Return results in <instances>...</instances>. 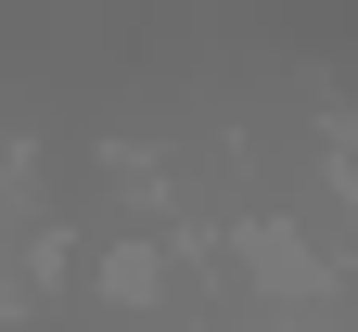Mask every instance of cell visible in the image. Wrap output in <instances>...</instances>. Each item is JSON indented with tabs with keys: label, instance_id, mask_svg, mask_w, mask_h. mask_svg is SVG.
Masks as SVG:
<instances>
[{
	"label": "cell",
	"instance_id": "7a4b0ae2",
	"mask_svg": "<svg viewBox=\"0 0 358 332\" xmlns=\"http://www.w3.org/2000/svg\"><path fill=\"white\" fill-rule=\"evenodd\" d=\"M154 294H166V256L154 243H115L103 256V307H154Z\"/></svg>",
	"mask_w": 358,
	"mask_h": 332
},
{
	"label": "cell",
	"instance_id": "6da1fadb",
	"mask_svg": "<svg viewBox=\"0 0 358 332\" xmlns=\"http://www.w3.org/2000/svg\"><path fill=\"white\" fill-rule=\"evenodd\" d=\"M243 281H256V294H282V307H307V294H333V268H320V243H307V230H282V217H256V230H243Z\"/></svg>",
	"mask_w": 358,
	"mask_h": 332
},
{
	"label": "cell",
	"instance_id": "3957f363",
	"mask_svg": "<svg viewBox=\"0 0 358 332\" xmlns=\"http://www.w3.org/2000/svg\"><path fill=\"white\" fill-rule=\"evenodd\" d=\"M333 192H345V205H358V128H345V140H333Z\"/></svg>",
	"mask_w": 358,
	"mask_h": 332
}]
</instances>
